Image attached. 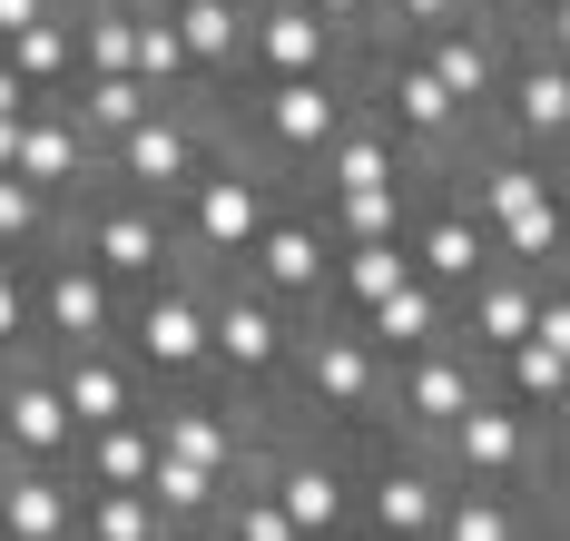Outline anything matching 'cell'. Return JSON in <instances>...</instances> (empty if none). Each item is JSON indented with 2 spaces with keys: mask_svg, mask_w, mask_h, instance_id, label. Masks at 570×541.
<instances>
[{
  "mask_svg": "<svg viewBox=\"0 0 570 541\" xmlns=\"http://www.w3.org/2000/svg\"><path fill=\"white\" fill-rule=\"evenodd\" d=\"M0 60L20 69V89H30V99H59V89L79 79V60H69V10H50V20H30L20 40H0Z\"/></svg>",
  "mask_w": 570,
  "mask_h": 541,
  "instance_id": "cell-25",
  "label": "cell"
},
{
  "mask_svg": "<svg viewBox=\"0 0 570 541\" xmlns=\"http://www.w3.org/2000/svg\"><path fill=\"white\" fill-rule=\"evenodd\" d=\"M79 532V482L59 463H10L0 473V541H69Z\"/></svg>",
  "mask_w": 570,
  "mask_h": 541,
  "instance_id": "cell-20",
  "label": "cell"
},
{
  "mask_svg": "<svg viewBox=\"0 0 570 541\" xmlns=\"http://www.w3.org/2000/svg\"><path fill=\"white\" fill-rule=\"evenodd\" d=\"M276 207H295V197H285V178L266 168V158H236V138H217V158L187 178V197H177L168 217H177L187 266L227 276V266H246V246H256V227H266Z\"/></svg>",
  "mask_w": 570,
  "mask_h": 541,
  "instance_id": "cell-3",
  "label": "cell"
},
{
  "mask_svg": "<svg viewBox=\"0 0 570 541\" xmlns=\"http://www.w3.org/2000/svg\"><path fill=\"white\" fill-rule=\"evenodd\" d=\"M69 541H168V522L148 512V492H79V532Z\"/></svg>",
  "mask_w": 570,
  "mask_h": 541,
  "instance_id": "cell-28",
  "label": "cell"
},
{
  "mask_svg": "<svg viewBox=\"0 0 570 541\" xmlns=\"http://www.w3.org/2000/svg\"><path fill=\"white\" fill-rule=\"evenodd\" d=\"M344 60L354 50H344L305 0H276V10H246V69H236V89H256V79H315V69H344Z\"/></svg>",
  "mask_w": 570,
  "mask_h": 541,
  "instance_id": "cell-16",
  "label": "cell"
},
{
  "mask_svg": "<svg viewBox=\"0 0 570 541\" xmlns=\"http://www.w3.org/2000/svg\"><path fill=\"white\" fill-rule=\"evenodd\" d=\"M10 178H20V187H40L50 207H59V197L79 207V197L99 187V148L69 128V109H59V99H40V109L20 119V158H10Z\"/></svg>",
  "mask_w": 570,
  "mask_h": 541,
  "instance_id": "cell-17",
  "label": "cell"
},
{
  "mask_svg": "<svg viewBox=\"0 0 570 541\" xmlns=\"http://www.w3.org/2000/svg\"><path fill=\"white\" fill-rule=\"evenodd\" d=\"M148 463H158V433H148V414H128V423H109V433H79L69 482H79V492H148Z\"/></svg>",
  "mask_w": 570,
  "mask_h": 541,
  "instance_id": "cell-23",
  "label": "cell"
},
{
  "mask_svg": "<svg viewBox=\"0 0 570 541\" xmlns=\"http://www.w3.org/2000/svg\"><path fill=\"white\" fill-rule=\"evenodd\" d=\"M384 374H394V364L354 335V315H335V305H325V315H305V325H295L285 414L315 423V433H335V443H364V433L384 423Z\"/></svg>",
  "mask_w": 570,
  "mask_h": 541,
  "instance_id": "cell-2",
  "label": "cell"
},
{
  "mask_svg": "<svg viewBox=\"0 0 570 541\" xmlns=\"http://www.w3.org/2000/svg\"><path fill=\"white\" fill-rule=\"evenodd\" d=\"M305 10H315V20H325V30H335L344 50H354V60H364V40H374V0H305Z\"/></svg>",
  "mask_w": 570,
  "mask_h": 541,
  "instance_id": "cell-31",
  "label": "cell"
},
{
  "mask_svg": "<svg viewBox=\"0 0 570 541\" xmlns=\"http://www.w3.org/2000/svg\"><path fill=\"white\" fill-rule=\"evenodd\" d=\"M168 20H177V50H187V79L207 99H227L236 69H246V10L236 0H168Z\"/></svg>",
  "mask_w": 570,
  "mask_h": 541,
  "instance_id": "cell-19",
  "label": "cell"
},
{
  "mask_svg": "<svg viewBox=\"0 0 570 541\" xmlns=\"http://www.w3.org/2000/svg\"><path fill=\"white\" fill-rule=\"evenodd\" d=\"M118 355L148 374V394L207 384V266H177L158 286H138L118 315Z\"/></svg>",
  "mask_w": 570,
  "mask_h": 541,
  "instance_id": "cell-6",
  "label": "cell"
},
{
  "mask_svg": "<svg viewBox=\"0 0 570 541\" xmlns=\"http://www.w3.org/2000/svg\"><path fill=\"white\" fill-rule=\"evenodd\" d=\"M354 335H364L384 364H403V355H423V345H443V335H453V305L433 296V286H413V276H403L384 305H364V315H354Z\"/></svg>",
  "mask_w": 570,
  "mask_h": 541,
  "instance_id": "cell-21",
  "label": "cell"
},
{
  "mask_svg": "<svg viewBox=\"0 0 570 541\" xmlns=\"http://www.w3.org/2000/svg\"><path fill=\"white\" fill-rule=\"evenodd\" d=\"M0 443H10V463H59L69 473L79 423H69V404H59V384H50V355L0 364Z\"/></svg>",
  "mask_w": 570,
  "mask_h": 541,
  "instance_id": "cell-15",
  "label": "cell"
},
{
  "mask_svg": "<svg viewBox=\"0 0 570 541\" xmlns=\"http://www.w3.org/2000/svg\"><path fill=\"white\" fill-rule=\"evenodd\" d=\"M50 384H59V404H69V423H79V433H109V423L148 414V374L118 355V345H89V355H50Z\"/></svg>",
  "mask_w": 570,
  "mask_h": 541,
  "instance_id": "cell-18",
  "label": "cell"
},
{
  "mask_svg": "<svg viewBox=\"0 0 570 541\" xmlns=\"http://www.w3.org/2000/svg\"><path fill=\"white\" fill-rule=\"evenodd\" d=\"M128 40H138V79H148L158 99H207V89L187 79V50H177L168 0H128Z\"/></svg>",
  "mask_w": 570,
  "mask_h": 541,
  "instance_id": "cell-24",
  "label": "cell"
},
{
  "mask_svg": "<svg viewBox=\"0 0 570 541\" xmlns=\"http://www.w3.org/2000/svg\"><path fill=\"white\" fill-rule=\"evenodd\" d=\"M295 325H305V315H285L266 286H246V276H207V384H217L246 423L285 414Z\"/></svg>",
  "mask_w": 570,
  "mask_h": 541,
  "instance_id": "cell-1",
  "label": "cell"
},
{
  "mask_svg": "<svg viewBox=\"0 0 570 541\" xmlns=\"http://www.w3.org/2000/svg\"><path fill=\"white\" fill-rule=\"evenodd\" d=\"M168 541H227V522H197V532H168Z\"/></svg>",
  "mask_w": 570,
  "mask_h": 541,
  "instance_id": "cell-32",
  "label": "cell"
},
{
  "mask_svg": "<svg viewBox=\"0 0 570 541\" xmlns=\"http://www.w3.org/2000/svg\"><path fill=\"white\" fill-rule=\"evenodd\" d=\"M403 276H413V266H403V237H384V246H335V315L384 305Z\"/></svg>",
  "mask_w": 570,
  "mask_h": 541,
  "instance_id": "cell-26",
  "label": "cell"
},
{
  "mask_svg": "<svg viewBox=\"0 0 570 541\" xmlns=\"http://www.w3.org/2000/svg\"><path fill=\"white\" fill-rule=\"evenodd\" d=\"M482 128L561 168V148H570V60H561V30H541V40H521V50H512V69H502L492 119H482Z\"/></svg>",
  "mask_w": 570,
  "mask_h": 541,
  "instance_id": "cell-9",
  "label": "cell"
},
{
  "mask_svg": "<svg viewBox=\"0 0 570 541\" xmlns=\"http://www.w3.org/2000/svg\"><path fill=\"white\" fill-rule=\"evenodd\" d=\"M118 315H128V296H118L79 246H40V256H30V345H40V355L118 345Z\"/></svg>",
  "mask_w": 570,
  "mask_h": 541,
  "instance_id": "cell-8",
  "label": "cell"
},
{
  "mask_svg": "<svg viewBox=\"0 0 570 541\" xmlns=\"http://www.w3.org/2000/svg\"><path fill=\"white\" fill-rule=\"evenodd\" d=\"M433 463L453 482H492V492H561V433L551 423H531L521 404H502V394H482L472 414H453L443 433H433Z\"/></svg>",
  "mask_w": 570,
  "mask_h": 541,
  "instance_id": "cell-5",
  "label": "cell"
},
{
  "mask_svg": "<svg viewBox=\"0 0 570 541\" xmlns=\"http://www.w3.org/2000/svg\"><path fill=\"white\" fill-rule=\"evenodd\" d=\"M0 473H10V443H0Z\"/></svg>",
  "mask_w": 570,
  "mask_h": 541,
  "instance_id": "cell-33",
  "label": "cell"
},
{
  "mask_svg": "<svg viewBox=\"0 0 570 541\" xmlns=\"http://www.w3.org/2000/svg\"><path fill=\"white\" fill-rule=\"evenodd\" d=\"M413 197H423V168L394 178V187H344V197H315V227H325L335 246H384V237L413 227Z\"/></svg>",
  "mask_w": 570,
  "mask_h": 541,
  "instance_id": "cell-22",
  "label": "cell"
},
{
  "mask_svg": "<svg viewBox=\"0 0 570 541\" xmlns=\"http://www.w3.org/2000/svg\"><path fill=\"white\" fill-rule=\"evenodd\" d=\"M217 502H227V482H217V473H197V463H148V512H158L168 532L217 522Z\"/></svg>",
  "mask_w": 570,
  "mask_h": 541,
  "instance_id": "cell-27",
  "label": "cell"
},
{
  "mask_svg": "<svg viewBox=\"0 0 570 541\" xmlns=\"http://www.w3.org/2000/svg\"><path fill=\"white\" fill-rule=\"evenodd\" d=\"M482 394H492V374L443 335V345H423V355H403L394 374H384V423H374V433H394V443H423V453H433V433H443L453 414H472Z\"/></svg>",
  "mask_w": 570,
  "mask_h": 541,
  "instance_id": "cell-10",
  "label": "cell"
},
{
  "mask_svg": "<svg viewBox=\"0 0 570 541\" xmlns=\"http://www.w3.org/2000/svg\"><path fill=\"white\" fill-rule=\"evenodd\" d=\"M492 394L561 433V414H570V286L541 296V315H531V335H521L512 355H492Z\"/></svg>",
  "mask_w": 570,
  "mask_h": 541,
  "instance_id": "cell-12",
  "label": "cell"
},
{
  "mask_svg": "<svg viewBox=\"0 0 570 541\" xmlns=\"http://www.w3.org/2000/svg\"><path fill=\"white\" fill-rule=\"evenodd\" d=\"M69 10H79V0H69Z\"/></svg>",
  "mask_w": 570,
  "mask_h": 541,
  "instance_id": "cell-34",
  "label": "cell"
},
{
  "mask_svg": "<svg viewBox=\"0 0 570 541\" xmlns=\"http://www.w3.org/2000/svg\"><path fill=\"white\" fill-rule=\"evenodd\" d=\"M561 276H521V266H492V276H472L453 296V345L482 374H492V355H512L521 335H531V315H541V296H551Z\"/></svg>",
  "mask_w": 570,
  "mask_h": 541,
  "instance_id": "cell-14",
  "label": "cell"
},
{
  "mask_svg": "<svg viewBox=\"0 0 570 541\" xmlns=\"http://www.w3.org/2000/svg\"><path fill=\"white\" fill-rule=\"evenodd\" d=\"M227 276L266 286L285 315H325L335 305V237L315 227V207H276L256 227V246H246V266H227Z\"/></svg>",
  "mask_w": 570,
  "mask_h": 541,
  "instance_id": "cell-11",
  "label": "cell"
},
{
  "mask_svg": "<svg viewBox=\"0 0 570 541\" xmlns=\"http://www.w3.org/2000/svg\"><path fill=\"white\" fill-rule=\"evenodd\" d=\"M403 266H413V286H433V296L453 305L472 276H492V237H482V217H462L453 197L423 178V197H413V227H403Z\"/></svg>",
  "mask_w": 570,
  "mask_h": 541,
  "instance_id": "cell-13",
  "label": "cell"
},
{
  "mask_svg": "<svg viewBox=\"0 0 570 541\" xmlns=\"http://www.w3.org/2000/svg\"><path fill=\"white\" fill-rule=\"evenodd\" d=\"M69 246L109 276L118 296H138V286H158V276H177V266H187L177 217H168V207H148V197H128V187H109V178L79 197V237H69Z\"/></svg>",
  "mask_w": 570,
  "mask_h": 541,
  "instance_id": "cell-7",
  "label": "cell"
},
{
  "mask_svg": "<svg viewBox=\"0 0 570 541\" xmlns=\"http://www.w3.org/2000/svg\"><path fill=\"white\" fill-rule=\"evenodd\" d=\"M217 522H227V541H295V522H285V512H276V502H266L246 473H227V502H217Z\"/></svg>",
  "mask_w": 570,
  "mask_h": 541,
  "instance_id": "cell-29",
  "label": "cell"
},
{
  "mask_svg": "<svg viewBox=\"0 0 570 541\" xmlns=\"http://www.w3.org/2000/svg\"><path fill=\"white\" fill-rule=\"evenodd\" d=\"M217 138H227V99H158L128 138H109L99 178L128 187V197H148V207H177L187 178L217 158Z\"/></svg>",
  "mask_w": 570,
  "mask_h": 541,
  "instance_id": "cell-4",
  "label": "cell"
},
{
  "mask_svg": "<svg viewBox=\"0 0 570 541\" xmlns=\"http://www.w3.org/2000/svg\"><path fill=\"white\" fill-rule=\"evenodd\" d=\"M40 355L30 345V256H0V364Z\"/></svg>",
  "mask_w": 570,
  "mask_h": 541,
  "instance_id": "cell-30",
  "label": "cell"
}]
</instances>
